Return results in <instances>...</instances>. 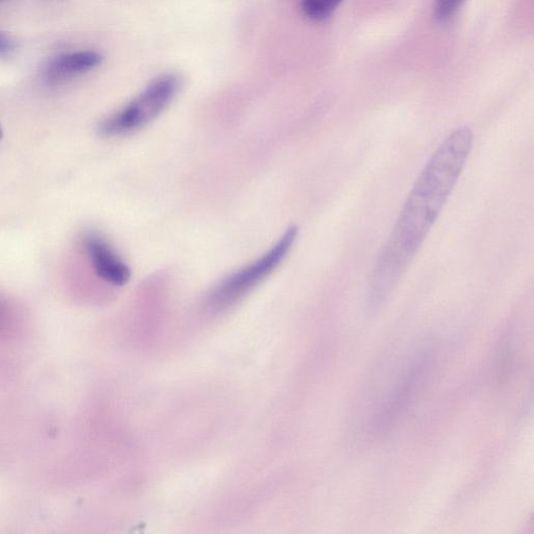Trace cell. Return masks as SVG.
Masks as SVG:
<instances>
[{"label":"cell","mask_w":534,"mask_h":534,"mask_svg":"<svg viewBox=\"0 0 534 534\" xmlns=\"http://www.w3.org/2000/svg\"><path fill=\"white\" fill-rule=\"evenodd\" d=\"M0 2H3V0H0Z\"/></svg>","instance_id":"30bf717a"},{"label":"cell","mask_w":534,"mask_h":534,"mask_svg":"<svg viewBox=\"0 0 534 534\" xmlns=\"http://www.w3.org/2000/svg\"><path fill=\"white\" fill-rule=\"evenodd\" d=\"M83 247L95 274L102 280L115 286H124L130 281V267L104 236L96 232L86 233Z\"/></svg>","instance_id":"277c9868"},{"label":"cell","mask_w":534,"mask_h":534,"mask_svg":"<svg viewBox=\"0 0 534 534\" xmlns=\"http://www.w3.org/2000/svg\"><path fill=\"white\" fill-rule=\"evenodd\" d=\"M474 135L460 127L425 165L383 247L371 278V298L382 301L398 284L438 221L471 154Z\"/></svg>","instance_id":"6da1fadb"},{"label":"cell","mask_w":534,"mask_h":534,"mask_svg":"<svg viewBox=\"0 0 534 534\" xmlns=\"http://www.w3.org/2000/svg\"><path fill=\"white\" fill-rule=\"evenodd\" d=\"M465 3V0H434V16L440 22H447Z\"/></svg>","instance_id":"52a82bcc"},{"label":"cell","mask_w":534,"mask_h":534,"mask_svg":"<svg viewBox=\"0 0 534 534\" xmlns=\"http://www.w3.org/2000/svg\"><path fill=\"white\" fill-rule=\"evenodd\" d=\"M182 85V77L176 72L157 77L135 99L106 118L100 132L107 137H119L148 126L171 106Z\"/></svg>","instance_id":"7a4b0ae2"},{"label":"cell","mask_w":534,"mask_h":534,"mask_svg":"<svg viewBox=\"0 0 534 534\" xmlns=\"http://www.w3.org/2000/svg\"><path fill=\"white\" fill-rule=\"evenodd\" d=\"M343 0H302L304 15L313 21H324L332 16Z\"/></svg>","instance_id":"8992f818"},{"label":"cell","mask_w":534,"mask_h":534,"mask_svg":"<svg viewBox=\"0 0 534 534\" xmlns=\"http://www.w3.org/2000/svg\"><path fill=\"white\" fill-rule=\"evenodd\" d=\"M102 62V55L92 51L64 54L47 63L44 77L48 83L57 84L85 74Z\"/></svg>","instance_id":"5b68a950"},{"label":"cell","mask_w":534,"mask_h":534,"mask_svg":"<svg viewBox=\"0 0 534 534\" xmlns=\"http://www.w3.org/2000/svg\"><path fill=\"white\" fill-rule=\"evenodd\" d=\"M14 40L4 33H0V57L11 55L15 51Z\"/></svg>","instance_id":"ba28073f"},{"label":"cell","mask_w":534,"mask_h":534,"mask_svg":"<svg viewBox=\"0 0 534 534\" xmlns=\"http://www.w3.org/2000/svg\"><path fill=\"white\" fill-rule=\"evenodd\" d=\"M3 137V129H2V126H0V139H2Z\"/></svg>","instance_id":"9c48e42d"},{"label":"cell","mask_w":534,"mask_h":534,"mask_svg":"<svg viewBox=\"0 0 534 534\" xmlns=\"http://www.w3.org/2000/svg\"><path fill=\"white\" fill-rule=\"evenodd\" d=\"M297 238V227L287 229L269 251L218 285L211 296L212 303L217 306H224L247 295L249 291L278 269L293 249Z\"/></svg>","instance_id":"3957f363"}]
</instances>
